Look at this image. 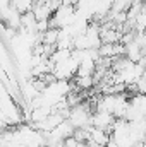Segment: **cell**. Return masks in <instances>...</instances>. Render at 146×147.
<instances>
[{"label":"cell","mask_w":146,"mask_h":147,"mask_svg":"<svg viewBox=\"0 0 146 147\" xmlns=\"http://www.w3.org/2000/svg\"><path fill=\"white\" fill-rule=\"evenodd\" d=\"M113 116L110 113H105V111H95L91 113V127L93 128H100V130H107L110 134V127L113 123Z\"/></svg>","instance_id":"cell-1"},{"label":"cell","mask_w":146,"mask_h":147,"mask_svg":"<svg viewBox=\"0 0 146 147\" xmlns=\"http://www.w3.org/2000/svg\"><path fill=\"white\" fill-rule=\"evenodd\" d=\"M88 132H89V140H93L96 146L107 147V144L110 142V134L107 132V130H100V128H93V127H89Z\"/></svg>","instance_id":"cell-2"},{"label":"cell","mask_w":146,"mask_h":147,"mask_svg":"<svg viewBox=\"0 0 146 147\" xmlns=\"http://www.w3.org/2000/svg\"><path fill=\"white\" fill-rule=\"evenodd\" d=\"M0 142H2V139H0Z\"/></svg>","instance_id":"cell-3"}]
</instances>
